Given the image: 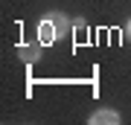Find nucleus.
I'll list each match as a JSON object with an SVG mask.
<instances>
[{
  "label": "nucleus",
  "instance_id": "f257e3e1",
  "mask_svg": "<svg viewBox=\"0 0 131 125\" xmlns=\"http://www.w3.org/2000/svg\"><path fill=\"white\" fill-rule=\"evenodd\" d=\"M64 29H67V20L56 12L52 18H47V20L38 23V38H41V44H56L58 38L64 35Z\"/></svg>",
  "mask_w": 131,
  "mask_h": 125
},
{
  "label": "nucleus",
  "instance_id": "f03ea898",
  "mask_svg": "<svg viewBox=\"0 0 131 125\" xmlns=\"http://www.w3.org/2000/svg\"><path fill=\"white\" fill-rule=\"evenodd\" d=\"M122 116L117 111H111V108H102V111L90 113V125H119Z\"/></svg>",
  "mask_w": 131,
  "mask_h": 125
},
{
  "label": "nucleus",
  "instance_id": "7ed1b4c3",
  "mask_svg": "<svg viewBox=\"0 0 131 125\" xmlns=\"http://www.w3.org/2000/svg\"><path fill=\"white\" fill-rule=\"evenodd\" d=\"M20 55L29 61H38V47H20Z\"/></svg>",
  "mask_w": 131,
  "mask_h": 125
},
{
  "label": "nucleus",
  "instance_id": "20e7f679",
  "mask_svg": "<svg viewBox=\"0 0 131 125\" xmlns=\"http://www.w3.org/2000/svg\"><path fill=\"white\" fill-rule=\"evenodd\" d=\"M125 38L131 41V18H128V23H125Z\"/></svg>",
  "mask_w": 131,
  "mask_h": 125
}]
</instances>
